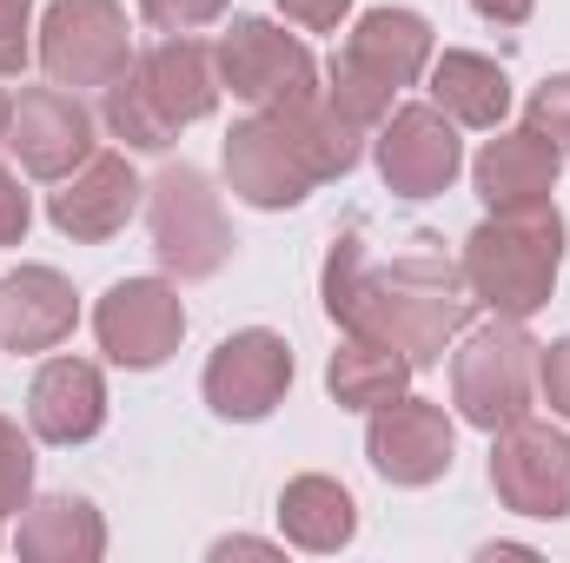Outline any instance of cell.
Returning <instances> with one entry per match:
<instances>
[{"mask_svg": "<svg viewBox=\"0 0 570 563\" xmlns=\"http://www.w3.org/2000/svg\"><path fill=\"white\" fill-rule=\"evenodd\" d=\"M279 7L298 27H318V33H325V27H338V13H345L352 0H279Z\"/></svg>", "mask_w": 570, "mask_h": 563, "instance_id": "f546056e", "label": "cell"}, {"mask_svg": "<svg viewBox=\"0 0 570 563\" xmlns=\"http://www.w3.org/2000/svg\"><path fill=\"white\" fill-rule=\"evenodd\" d=\"M292 385V352L279 332H233L206 365V405L219 418H266Z\"/></svg>", "mask_w": 570, "mask_h": 563, "instance_id": "4fadbf2b", "label": "cell"}, {"mask_svg": "<svg viewBox=\"0 0 570 563\" xmlns=\"http://www.w3.org/2000/svg\"><path fill=\"white\" fill-rule=\"evenodd\" d=\"M27 233V192H20V179L0 166V246H13Z\"/></svg>", "mask_w": 570, "mask_h": 563, "instance_id": "f1b7e54d", "label": "cell"}, {"mask_svg": "<svg viewBox=\"0 0 570 563\" xmlns=\"http://www.w3.org/2000/svg\"><path fill=\"white\" fill-rule=\"evenodd\" d=\"M531 127H538L544 140L570 146V73L564 80H544V87L531 93Z\"/></svg>", "mask_w": 570, "mask_h": 563, "instance_id": "d4e9b609", "label": "cell"}, {"mask_svg": "<svg viewBox=\"0 0 570 563\" xmlns=\"http://www.w3.org/2000/svg\"><path fill=\"white\" fill-rule=\"evenodd\" d=\"M213 107H219V60H213L206 40H186V33L146 47L140 60L107 87V127L127 146H140V152L173 146L179 127L206 120Z\"/></svg>", "mask_w": 570, "mask_h": 563, "instance_id": "3957f363", "label": "cell"}, {"mask_svg": "<svg viewBox=\"0 0 570 563\" xmlns=\"http://www.w3.org/2000/svg\"><path fill=\"white\" fill-rule=\"evenodd\" d=\"M458 134H451V120L438 113V107H405V113H392L385 120V134H379V172H385V186L392 192H405V199H431V192H444L451 179H458Z\"/></svg>", "mask_w": 570, "mask_h": 563, "instance_id": "5bb4252c", "label": "cell"}, {"mask_svg": "<svg viewBox=\"0 0 570 563\" xmlns=\"http://www.w3.org/2000/svg\"><path fill=\"white\" fill-rule=\"evenodd\" d=\"M538 345L518 332V318H498L484 332L464 338V352L451 358V392L458 412L478 431H504L531 412V378H538Z\"/></svg>", "mask_w": 570, "mask_h": 563, "instance_id": "52a82bcc", "label": "cell"}, {"mask_svg": "<svg viewBox=\"0 0 570 563\" xmlns=\"http://www.w3.org/2000/svg\"><path fill=\"white\" fill-rule=\"evenodd\" d=\"M146 219H153V253L179 273V279H213L233 259V233L219 213V192L206 186L199 166H166L146 186Z\"/></svg>", "mask_w": 570, "mask_h": 563, "instance_id": "8992f818", "label": "cell"}, {"mask_svg": "<svg viewBox=\"0 0 570 563\" xmlns=\"http://www.w3.org/2000/svg\"><path fill=\"white\" fill-rule=\"evenodd\" d=\"M27 418H33L40 437H53V444L94 437L100 418H107V385H100V372H94L87 358H47L40 378H33V392H27Z\"/></svg>", "mask_w": 570, "mask_h": 563, "instance_id": "ac0fdd59", "label": "cell"}, {"mask_svg": "<svg viewBox=\"0 0 570 563\" xmlns=\"http://www.w3.org/2000/svg\"><path fill=\"white\" fill-rule=\"evenodd\" d=\"M431 100H438V113L458 120V127H498L504 107H511V80H504V67L484 60V53H444V60L431 67Z\"/></svg>", "mask_w": 570, "mask_h": 563, "instance_id": "ffe728a7", "label": "cell"}, {"mask_svg": "<svg viewBox=\"0 0 570 563\" xmlns=\"http://www.w3.org/2000/svg\"><path fill=\"white\" fill-rule=\"evenodd\" d=\"M134 206H140V179H134V166L120 159V152H94L87 166H73L67 172V186L53 192V226L67 233V239H114L127 219H134Z\"/></svg>", "mask_w": 570, "mask_h": 563, "instance_id": "2e32d148", "label": "cell"}, {"mask_svg": "<svg viewBox=\"0 0 570 563\" xmlns=\"http://www.w3.org/2000/svg\"><path fill=\"white\" fill-rule=\"evenodd\" d=\"M471 7H478V13H484V20H498V27H524V20H531V7H538V0H471Z\"/></svg>", "mask_w": 570, "mask_h": 563, "instance_id": "4dcf8cb0", "label": "cell"}, {"mask_svg": "<svg viewBox=\"0 0 570 563\" xmlns=\"http://www.w3.org/2000/svg\"><path fill=\"white\" fill-rule=\"evenodd\" d=\"M7 146L33 179H67L94 159V113L67 87H27L7 113Z\"/></svg>", "mask_w": 570, "mask_h": 563, "instance_id": "30bf717a", "label": "cell"}, {"mask_svg": "<svg viewBox=\"0 0 570 563\" xmlns=\"http://www.w3.org/2000/svg\"><path fill=\"white\" fill-rule=\"evenodd\" d=\"M279 517H285V537L292 544H305V551H338L345 537H352V497L332 484V477H298V484H285L279 497Z\"/></svg>", "mask_w": 570, "mask_h": 563, "instance_id": "7402d4cb", "label": "cell"}, {"mask_svg": "<svg viewBox=\"0 0 570 563\" xmlns=\"http://www.w3.org/2000/svg\"><path fill=\"white\" fill-rule=\"evenodd\" d=\"M431 60V27L405 7H379L352 27V40L332 60V107L358 127H379L392 113V93L412 87Z\"/></svg>", "mask_w": 570, "mask_h": 563, "instance_id": "5b68a950", "label": "cell"}, {"mask_svg": "<svg viewBox=\"0 0 570 563\" xmlns=\"http://www.w3.org/2000/svg\"><path fill=\"white\" fill-rule=\"evenodd\" d=\"M405 378H412V358L392 352V345H379V338H358V332L332 352V372H325L332 398H338V405H358V412L392 405V398L405 392Z\"/></svg>", "mask_w": 570, "mask_h": 563, "instance_id": "44dd1931", "label": "cell"}, {"mask_svg": "<svg viewBox=\"0 0 570 563\" xmlns=\"http://www.w3.org/2000/svg\"><path fill=\"white\" fill-rule=\"evenodd\" d=\"M213 60H219V80L239 93V100H253V107H298V100H318V67H312V53L279 33L273 20H233L226 27V40L213 47Z\"/></svg>", "mask_w": 570, "mask_h": 563, "instance_id": "9c48e42d", "label": "cell"}, {"mask_svg": "<svg viewBox=\"0 0 570 563\" xmlns=\"http://www.w3.org/2000/svg\"><path fill=\"white\" fill-rule=\"evenodd\" d=\"M358 120H345L332 100H298V107H259L246 127L226 140V179L253 206H298L318 179L352 172L358 159Z\"/></svg>", "mask_w": 570, "mask_h": 563, "instance_id": "7a4b0ae2", "label": "cell"}, {"mask_svg": "<svg viewBox=\"0 0 570 563\" xmlns=\"http://www.w3.org/2000/svg\"><path fill=\"white\" fill-rule=\"evenodd\" d=\"M372 464L392 484H431L451 471V418L425 398H392L372 418Z\"/></svg>", "mask_w": 570, "mask_h": 563, "instance_id": "9a60e30c", "label": "cell"}, {"mask_svg": "<svg viewBox=\"0 0 570 563\" xmlns=\"http://www.w3.org/2000/svg\"><path fill=\"white\" fill-rule=\"evenodd\" d=\"M20 544L33 551V557H94L100 551V517L80 504V497H47L33 517H27V531H20Z\"/></svg>", "mask_w": 570, "mask_h": 563, "instance_id": "603a6c76", "label": "cell"}, {"mask_svg": "<svg viewBox=\"0 0 570 563\" xmlns=\"http://www.w3.org/2000/svg\"><path fill=\"white\" fill-rule=\"evenodd\" d=\"M325 312L345 332L379 338V345L405 352L412 365H431L444 352V338L464 332L471 292L431 233H412L405 253H392V266H385L372 253L365 226H345L325 259Z\"/></svg>", "mask_w": 570, "mask_h": 563, "instance_id": "6da1fadb", "label": "cell"}, {"mask_svg": "<svg viewBox=\"0 0 570 563\" xmlns=\"http://www.w3.org/2000/svg\"><path fill=\"white\" fill-rule=\"evenodd\" d=\"M27 67V0H0V73Z\"/></svg>", "mask_w": 570, "mask_h": 563, "instance_id": "4316f807", "label": "cell"}, {"mask_svg": "<svg viewBox=\"0 0 570 563\" xmlns=\"http://www.w3.org/2000/svg\"><path fill=\"white\" fill-rule=\"evenodd\" d=\"M140 13L153 20V27H166V33H193V27L219 20L226 0H140Z\"/></svg>", "mask_w": 570, "mask_h": 563, "instance_id": "484cf974", "label": "cell"}, {"mask_svg": "<svg viewBox=\"0 0 570 563\" xmlns=\"http://www.w3.org/2000/svg\"><path fill=\"white\" fill-rule=\"evenodd\" d=\"M564 266V219L558 206H518V213H491L471 239H464V292L478 305H491L498 318H531Z\"/></svg>", "mask_w": 570, "mask_h": 563, "instance_id": "277c9868", "label": "cell"}, {"mask_svg": "<svg viewBox=\"0 0 570 563\" xmlns=\"http://www.w3.org/2000/svg\"><path fill=\"white\" fill-rule=\"evenodd\" d=\"M558 166H564V146L544 140L538 127H524V134H498V140L478 152V192H484L491 213L544 206L551 186H558Z\"/></svg>", "mask_w": 570, "mask_h": 563, "instance_id": "e0dca14e", "label": "cell"}, {"mask_svg": "<svg viewBox=\"0 0 570 563\" xmlns=\"http://www.w3.org/2000/svg\"><path fill=\"white\" fill-rule=\"evenodd\" d=\"M94 332H100V345H107L120 365L153 372V365L179 345V332H186L179 292H173V285H159V279L114 285V292L100 298V312H94Z\"/></svg>", "mask_w": 570, "mask_h": 563, "instance_id": "7c38bea8", "label": "cell"}, {"mask_svg": "<svg viewBox=\"0 0 570 563\" xmlns=\"http://www.w3.org/2000/svg\"><path fill=\"white\" fill-rule=\"evenodd\" d=\"M7 113H13V100H7V93H0V140H7Z\"/></svg>", "mask_w": 570, "mask_h": 563, "instance_id": "1f68e13d", "label": "cell"}, {"mask_svg": "<svg viewBox=\"0 0 570 563\" xmlns=\"http://www.w3.org/2000/svg\"><path fill=\"white\" fill-rule=\"evenodd\" d=\"M40 60L60 87H114L134 67L120 0H53L40 27Z\"/></svg>", "mask_w": 570, "mask_h": 563, "instance_id": "ba28073f", "label": "cell"}, {"mask_svg": "<svg viewBox=\"0 0 570 563\" xmlns=\"http://www.w3.org/2000/svg\"><path fill=\"white\" fill-rule=\"evenodd\" d=\"M538 378H544L551 412H564V418H570V338H564V345H551V352L538 358Z\"/></svg>", "mask_w": 570, "mask_h": 563, "instance_id": "83f0119b", "label": "cell"}, {"mask_svg": "<svg viewBox=\"0 0 570 563\" xmlns=\"http://www.w3.org/2000/svg\"><path fill=\"white\" fill-rule=\"evenodd\" d=\"M27 477H33V457H27L20 431L0 418V517H7V511H20V497H27Z\"/></svg>", "mask_w": 570, "mask_h": 563, "instance_id": "cb8c5ba5", "label": "cell"}, {"mask_svg": "<svg viewBox=\"0 0 570 563\" xmlns=\"http://www.w3.org/2000/svg\"><path fill=\"white\" fill-rule=\"evenodd\" d=\"M491 484L511 511L524 517H564L570 511V437L551 424H504L498 457H491Z\"/></svg>", "mask_w": 570, "mask_h": 563, "instance_id": "8fae6325", "label": "cell"}, {"mask_svg": "<svg viewBox=\"0 0 570 563\" xmlns=\"http://www.w3.org/2000/svg\"><path fill=\"white\" fill-rule=\"evenodd\" d=\"M73 332V285L47 266H20L0 279V338L13 352H47Z\"/></svg>", "mask_w": 570, "mask_h": 563, "instance_id": "d6986e66", "label": "cell"}]
</instances>
